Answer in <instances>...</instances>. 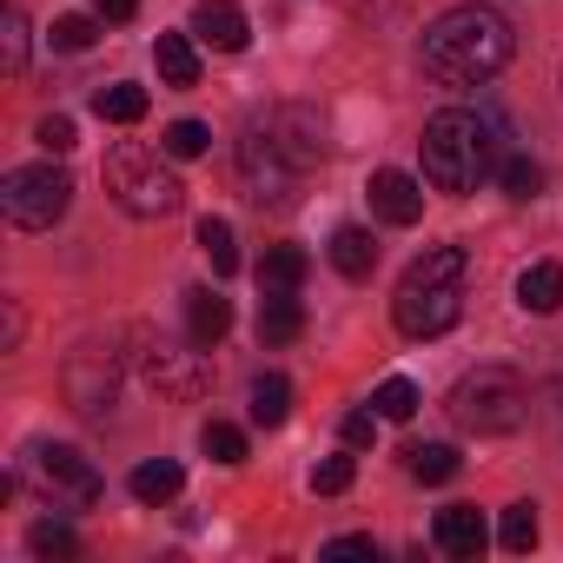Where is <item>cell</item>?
<instances>
[{
	"instance_id": "ac0fdd59",
	"label": "cell",
	"mask_w": 563,
	"mask_h": 563,
	"mask_svg": "<svg viewBox=\"0 0 563 563\" xmlns=\"http://www.w3.org/2000/svg\"><path fill=\"white\" fill-rule=\"evenodd\" d=\"M153 60H159V80L166 87H199V47H192V34H159L153 41Z\"/></svg>"
},
{
	"instance_id": "1f68e13d",
	"label": "cell",
	"mask_w": 563,
	"mask_h": 563,
	"mask_svg": "<svg viewBox=\"0 0 563 563\" xmlns=\"http://www.w3.org/2000/svg\"><path fill=\"white\" fill-rule=\"evenodd\" d=\"M47 41H54L60 54H87V47H93V21H87V14H67V21H54Z\"/></svg>"
},
{
	"instance_id": "5b68a950",
	"label": "cell",
	"mask_w": 563,
	"mask_h": 563,
	"mask_svg": "<svg viewBox=\"0 0 563 563\" xmlns=\"http://www.w3.org/2000/svg\"><path fill=\"white\" fill-rule=\"evenodd\" d=\"M451 418H457L464 431H477V438H510V431L530 418V391H523L517 372L477 365V372H464V378L451 385Z\"/></svg>"
},
{
	"instance_id": "ffe728a7",
	"label": "cell",
	"mask_w": 563,
	"mask_h": 563,
	"mask_svg": "<svg viewBox=\"0 0 563 563\" xmlns=\"http://www.w3.org/2000/svg\"><path fill=\"white\" fill-rule=\"evenodd\" d=\"M93 113H100L107 126H140V120H146V87L113 80V87H100V93H93Z\"/></svg>"
},
{
	"instance_id": "7c38bea8",
	"label": "cell",
	"mask_w": 563,
	"mask_h": 563,
	"mask_svg": "<svg viewBox=\"0 0 563 563\" xmlns=\"http://www.w3.org/2000/svg\"><path fill=\"white\" fill-rule=\"evenodd\" d=\"M192 41H206L219 54H239L252 41V21H245L239 0H199V8H192Z\"/></svg>"
},
{
	"instance_id": "9a60e30c",
	"label": "cell",
	"mask_w": 563,
	"mask_h": 563,
	"mask_svg": "<svg viewBox=\"0 0 563 563\" xmlns=\"http://www.w3.org/2000/svg\"><path fill=\"white\" fill-rule=\"evenodd\" d=\"M517 306L523 312H556L563 306V265L556 258H537L517 272Z\"/></svg>"
},
{
	"instance_id": "4fadbf2b",
	"label": "cell",
	"mask_w": 563,
	"mask_h": 563,
	"mask_svg": "<svg viewBox=\"0 0 563 563\" xmlns=\"http://www.w3.org/2000/svg\"><path fill=\"white\" fill-rule=\"evenodd\" d=\"M431 537H438V550H444V556H484L490 523H484V510H477V504H444V510H438V523H431Z\"/></svg>"
},
{
	"instance_id": "4dcf8cb0",
	"label": "cell",
	"mask_w": 563,
	"mask_h": 563,
	"mask_svg": "<svg viewBox=\"0 0 563 563\" xmlns=\"http://www.w3.org/2000/svg\"><path fill=\"white\" fill-rule=\"evenodd\" d=\"M352 477H358V464H352V457H325V464L312 471V490H319V497H345V490H352Z\"/></svg>"
},
{
	"instance_id": "6da1fadb",
	"label": "cell",
	"mask_w": 563,
	"mask_h": 563,
	"mask_svg": "<svg viewBox=\"0 0 563 563\" xmlns=\"http://www.w3.org/2000/svg\"><path fill=\"white\" fill-rule=\"evenodd\" d=\"M510 54H517L510 21H504L497 8H477V0H471V8L438 14V21L424 27V47H418L424 74H431L438 87H477V80L504 74Z\"/></svg>"
},
{
	"instance_id": "7a4b0ae2",
	"label": "cell",
	"mask_w": 563,
	"mask_h": 563,
	"mask_svg": "<svg viewBox=\"0 0 563 563\" xmlns=\"http://www.w3.org/2000/svg\"><path fill=\"white\" fill-rule=\"evenodd\" d=\"M464 319V245H431L424 258H411V272L398 278L391 299V325L405 339H444Z\"/></svg>"
},
{
	"instance_id": "ba28073f",
	"label": "cell",
	"mask_w": 563,
	"mask_h": 563,
	"mask_svg": "<svg viewBox=\"0 0 563 563\" xmlns=\"http://www.w3.org/2000/svg\"><path fill=\"white\" fill-rule=\"evenodd\" d=\"M239 179L258 206H292V186H299V166L292 153L272 140V126H258L245 146H239Z\"/></svg>"
},
{
	"instance_id": "3957f363",
	"label": "cell",
	"mask_w": 563,
	"mask_h": 563,
	"mask_svg": "<svg viewBox=\"0 0 563 563\" xmlns=\"http://www.w3.org/2000/svg\"><path fill=\"white\" fill-rule=\"evenodd\" d=\"M418 153H424V186H438V192H477V179H490V166H497V133H490L484 113L444 107V113L424 120Z\"/></svg>"
},
{
	"instance_id": "e575fe53",
	"label": "cell",
	"mask_w": 563,
	"mask_h": 563,
	"mask_svg": "<svg viewBox=\"0 0 563 563\" xmlns=\"http://www.w3.org/2000/svg\"><path fill=\"white\" fill-rule=\"evenodd\" d=\"M372 438H378V411H352V418H345V444L358 451V444H372Z\"/></svg>"
},
{
	"instance_id": "5bb4252c",
	"label": "cell",
	"mask_w": 563,
	"mask_h": 563,
	"mask_svg": "<svg viewBox=\"0 0 563 563\" xmlns=\"http://www.w3.org/2000/svg\"><path fill=\"white\" fill-rule=\"evenodd\" d=\"M232 332V299H219L212 286H192L186 292V339H199L206 352Z\"/></svg>"
},
{
	"instance_id": "603a6c76",
	"label": "cell",
	"mask_w": 563,
	"mask_h": 563,
	"mask_svg": "<svg viewBox=\"0 0 563 563\" xmlns=\"http://www.w3.org/2000/svg\"><path fill=\"white\" fill-rule=\"evenodd\" d=\"M199 252L212 258V272H219V278H232V272H239V239H232V225H225V219H199Z\"/></svg>"
},
{
	"instance_id": "83f0119b",
	"label": "cell",
	"mask_w": 563,
	"mask_h": 563,
	"mask_svg": "<svg viewBox=\"0 0 563 563\" xmlns=\"http://www.w3.org/2000/svg\"><path fill=\"white\" fill-rule=\"evenodd\" d=\"M199 451H206L212 464H245V431L225 424V418H212V424L199 431Z\"/></svg>"
},
{
	"instance_id": "f546056e",
	"label": "cell",
	"mask_w": 563,
	"mask_h": 563,
	"mask_svg": "<svg viewBox=\"0 0 563 563\" xmlns=\"http://www.w3.org/2000/svg\"><path fill=\"white\" fill-rule=\"evenodd\" d=\"M497 179H504V192H510V199H537V192H543V166H537V159H523V153H510V159L497 166Z\"/></svg>"
},
{
	"instance_id": "9c48e42d",
	"label": "cell",
	"mask_w": 563,
	"mask_h": 563,
	"mask_svg": "<svg viewBox=\"0 0 563 563\" xmlns=\"http://www.w3.org/2000/svg\"><path fill=\"white\" fill-rule=\"evenodd\" d=\"M34 477H41V490L47 497H60V504H100V471H93V457H80L74 444H34Z\"/></svg>"
},
{
	"instance_id": "d4e9b609",
	"label": "cell",
	"mask_w": 563,
	"mask_h": 563,
	"mask_svg": "<svg viewBox=\"0 0 563 563\" xmlns=\"http://www.w3.org/2000/svg\"><path fill=\"white\" fill-rule=\"evenodd\" d=\"M418 405H424V398H418V385H411V378H385V385L372 391V411H378V418H391V424L418 418Z\"/></svg>"
},
{
	"instance_id": "f1b7e54d",
	"label": "cell",
	"mask_w": 563,
	"mask_h": 563,
	"mask_svg": "<svg viewBox=\"0 0 563 563\" xmlns=\"http://www.w3.org/2000/svg\"><path fill=\"white\" fill-rule=\"evenodd\" d=\"M27 550H34V556H80V537H74V523L41 517V523L27 530Z\"/></svg>"
},
{
	"instance_id": "52a82bcc",
	"label": "cell",
	"mask_w": 563,
	"mask_h": 563,
	"mask_svg": "<svg viewBox=\"0 0 563 563\" xmlns=\"http://www.w3.org/2000/svg\"><path fill=\"white\" fill-rule=\"evenodd\" d=\"M133 365H140V378L146 385H159V391H173V398H192V391H206V345L199 339H159L153 325H133Z\"/></svg>"
},
{
	"instance_id": "8d00e7d4",
	"label": "cell",
	"mask_w": 563,
	"mask_h": 563,
	"mask_svg": "<svg viewBox=\"0 0 563 563\" xmlns=\"http://www.w3.org/2000/svg\"><path fill=\"white\" fill-rule=\"evenodd\" d=\"M93 8H100V21H113V27H120V21H133V14H140V0H93Z\"/></svg>"
},
{
	"instance_id": "7402d4cb",
	"label": "cell",
	"mask_w": 563,
	"mask_h": 563,
	"mask_svg": "<svg viewBox=\"0 0 563 563\" xmlns=\"http://www.w3.org/2000/svg\"><path fill=\"white\" fill-rule=\"evenodd\" d=\"M179 484H186V471H179L173 457H146V464L133 471V497H140V504H166V497H179Z\"/></svg>"
},
{
	"instance_id": "484cf974",
	"label": "cell",
	"mask_w": 563,
	"mask_h": 563,
	"mask_svg": "<svg viewBox=\"0 0 563 563\" xmlns=\"http://www.w3.org/2000/svg\"><path fill=\"white\" fill-rule=\"evenodd\" d=\"M405 457H411V477L418 484H451L457 477V451L451 444H411Z\"/></svg>"
},
{
	"instance_id": "e0dca14e",
	"label": "cell",
	"mask_w": 563,
	"mask_h": 563,
	"mask_svg": "<svg viewBox=\"0 0 563 563\" xmlns=\"http://www.w3.org/2000/svg\"><path fill=\"white\" fill-rule=\"evenodd\" d=\"M306 272H312V258H306L299 245H265V258H258V286H265V292H299Z\"/></svg>"
},
{
	"instance_id": "2e32d148",
	"label": "cell",
	"mask_w": 563,
	"mask_h": 563,
	"mask_svg": "<svg viewBox=\"0 0 563 563\" xmlns=\"http://www.w3.org/2000/svg\"><path fill=\"white\" fill-rule=\"evenodd\" d=\"M299 332H306L299 292H265V306H258V339H265V345H292Z\"/></svg>"
},
{
	"instance_id": "4316f807",
	"label": "cell",
	"mask_w": 563,
	"mask_h": 563,
	"mask_svg": "<svg viewBox=\"0 0 563 563\" xmlns=\"http://www.w3.org/2000/svg\"><path fill=\"white\" fill-rule=\"evenodd\" d=\"M497 543H504L510 556H530V550H537V504H510L504 523H497Z\"/></svg>"
},
{
	"instance_id": "8fae6325",
	"label": "cell",
	"mask_w": 563,
	"mask_h": 563,
	"mask_svg": "<svg viewBox=\"0 0 563 563\" xmlns=\"http://www.w3.org/2000/svg\"><path fill=\"white\" fill-rule=\"evenodd\" d=\"M365 192H372V212H378L385 225H418V219H424V179H411V173H398V166H378Z\"/></svg>"
},
{
	"instance_id": "8992f818",
	"label": "cell",
	"mask_w": 563,
	"mask_h": 563,
	"mask_svg": "<svg viewBox=\"0 0 563 563\" xmlns=\"http://www.w3.org/2000/svg\"><path fill=\"white\" fill-rule=\"evenodd\" d=\"M67 206H74V179L60 166H14L0 179V212L21 232H47L54 219H67Z\"/></svg>"
},
{
	"instance_id": "277c9868",
	"label": "cell",
	"mask_w": 563,
	"mask_h": 563,
	"mask_svg": "<svg viewBox=\"0 0 563 563\" xmlns=\"http://www.w3.org/2000/svg\"><path fill=\"white\" fill-rule=\"evenodd\" d=\"M107 192H113V206L133 212V219H166V212H179V199H186L179 173H173L153 146H140V140H120V146L107 153Z\"/></svg>"
},
{
	"instance_id": "cb8c5ba5",
	"label": "cell",
	"mask_w": 563,
	"mask_h": 563,
	"mask_svg": "<svg viewBox=\"0 0 563 563\" xmlns=\"http://www.w3.org/2000/svg\"><path fill=\"white\" fill-rule=\"evenodd\" d=\"M206 146H212V126H206V120H173V126L159 133V153H166V159H199Z\"/></svg>"
},
{
	"instance_id": "d6986e66",
	"label": "cell",
	"mask_w": 563,
	"mask_h": 563,
	"mask_svg": "<svg viewBox=\"0 0 563 563\" xmlns=\"http://www.w3.org/2000/svg\"><path fill=\"white\" fill-rule=\"evenodd\" d=\"M286 418H292V378H278V372H258V378H252V424L278 431Z\"/></svg>"
},
{
	"instance_id": "836d02e7",
	"label": "cell",
	"mask_w": 563,
	"mask_h": 563,
	"mask_svg": "<svg viewBox=\"0 0 563 563\" xmlns=\"http://www.w3.org/2000/svg\"><path fill=\"white\" fill-rule=\"evenodd\" d=\"M21 67H27V14L8 8V74H21Z\"/></svg>"
},
{
	"instance_id": "30bf717a",
	"label": "cell",
	"mask_w": 563,
	"mask_h": 563,
	"mask_svg": "<svg viewBox=\"0 0 563 563\" xmlns=\"http://www.w3.org/2000/svg\"><path fill=\"white\" fill-rule=\"evenodd\" d=\"M113 391H120V365H113V352H100V345H80L74 358H67V398H74V411H107L113 405Z\"/></svg>"
},
{
	"instance_id": "44dd1931",
	"label": "cell",
	"mask_w": 563,
	"mask_h": 563,
	"mask_svg": "<svg viewBox=\"0 0 563 563\" xmlns=\"http://www.w3.org/2000/svg\"><path fill=\"white\" fill-rule=\"evenodd\" d=\"M332 265H339L345 278H372V265H378L372 232H365V225H339V232H332Z\"/></svg>"
},
{
	"instance_id": "d6a6232c",
	"label": "cell",
	"mask_w": 563,
	"mask_h": 563,
	"mask_svg": "<svg viewBox=\"0 0 563 563\" xmlns=\"http://www.w3.org/2000/svg\"><path fill=\"white\" fill-rule=\"evenodd\" d=\"M34 140H41L47 153H74V120H67V113H47V120L34 126Z\"/></svg>"
},
{
	"instance_id": "d590c367",
	"label": "cell",
	"mask_w": 563,
	"mask_h": 563,
	"mask_svg": "<svg viewBox=\"0 0 563 563\" xmlns=\"http://www.w3.org/2000/svg\"><path fill=\"white\" fill-rule=\"evenodd\" d=\"M325 556H378V537H332Z\"/></svg>"
}]
</instances>
